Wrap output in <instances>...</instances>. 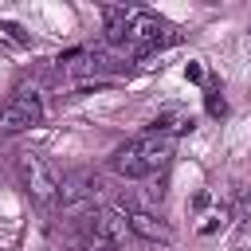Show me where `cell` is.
Listing matches in <instances>:
<instances>
[{
  "mask_svg": "<svg viewBox=\"0 0 251 251\" xmlns=\"http://www.w3.org/2000/svg\"><path fill=\"white\" fill-rule=\"evenodd\" d=\"M173 149H176V137L145 129V133L129 137L126 145H118V149L110 153V169H114L118 176H126V180H145V176H153L157 169L169 165Z\"/></svg>",
  "mask_w": 251,
  "mask_h": 251,
  "instance_id": "1",
  "label": "cell"
},
{
  "mask_svg": "<svg viewBox=\"0 0 251 251\" xmlns=\"http://www.w3.org/2000/svg\"><path fill=\"white\" fill-rule=\"evenodd\" d=\"M16 176L35 204H43V208L59 204V176L39 153H16Z\"/></svg>",
  "mask_w": 251,
  "mask_h": 251,
  "instance_id": "2",
  "label": "cell"
},
{
  "mask_svg": "<svg viewBox=\"0 0 251 251\" xmlns=\"http://www.w3.org/2000/svg\"><path fill=\"white\" fill-rule=\"evenodd\" d=\"M43 118V102L35 90H16L8 98V106L0 110V133H20V129H31L35 122Z\"/></svg>",
  "mask_w": 251,
  "mask_h": 251,
  "instance_id": "3",
  "label": "cell"
},
{
  "mask_svg": "<svg viewBox=\"0 0 251 251\" xmlns=\"http://www.w3.org/2000/svg\"><path fill=\"white\" fill-rule=\"evenodd\" d=\"M90 227H94V235L102 239V247H110V251L126 247V239H129V220H126V212L114 208V204L98 208V212L90 216Z\"/></svg>",
  "mask_w": 251,
  "mask_h": 251,
  "instance_id": "4",
  "label": "cell"
},
{
  "mask_svg": "<svg viewBox=\"0 0 251 251\" xmlns=\"http://www.w3.org/2000/svg\"><path fill=\"white\" fill-rule=\"evenodd\" d=\"M129 220V235L145 239V243H173V227L165 220H157L153 212H126Z\"/></svg>",
  "mask_w": 251,
  "mask_h": 251,
  "instance_id": "5",
  "label": "cell"
},
{
  "mask_svg": "<svg viewBox=\"0 0 251 251\" xmlns=\"http://www.w3.org/2000/svg\"><path fill=\"white\" fill-rule=\"evenodd\" d=\"M94 192H98V176L90 169H75V173H67L59 180V204H78V200H86Z\"/></svg>",
  "mask_w": 251,
  "mask_h": 251,
  "instance_id": "6",
  "label": "cell"
},
{
  "mask_svg": "<svg viewBox=\"0 0 251 251\" xmlns=\"http://www.w3.org/2000/svg\"><path fill=\"white\" fill-rule=\"evenodd\" d=\"M192 126V118L184 114V110H176V106H169V110H161L153 122H149V129L153 133H169V137H176V133H184Z\"/></svg>",
  "mask_w": 251,
  "mask_h": 251,
  "instance_id": "7",
  "label": "cell"
},
{
  "mask_svg": "<svg viewBox=\"0 0 251 251\" xmlns=\"http://www.w3.org/2000/svg\"><path fill=\"white\" fill-rule=\"evenodd\" d=\"M224 110H227V106H224V98H220V90H208V114H212V118H220Z\"/></svg>",
  "mask_w": 251,
  "mask_h": 251,
  "instance_id": "8",
  "label": "cell"
},
{
  "mask_svg": "<svg viewBox=\"0 0 251 251\" xmlns=\"http://www.w3.org/2000/svg\"><path fill=\"white\" fill-rule=\"evenodd\" d=\"M0 31H8V35H12V39H20V43H27V35H24L16 24H0Z\"/></svg>",
  "mask_w": 251,
  "mask_h": 251,
  "instance_id": "9",
  "label": "cell"
},
{
  "mask_svg": "<svg viewBox=\"0 0 251 251\" xmlns=\"http://www.w3.org/2000/svg\"><path fill=\"white\" fill-rule=\"evenodd\" d=\"M239 251H251V247H239Z\"/></svg>",
  "mask_w": 251,
  "mask_h": 251,
  "instance_id": "10",
  "label": "cell"
}]
</instances>
